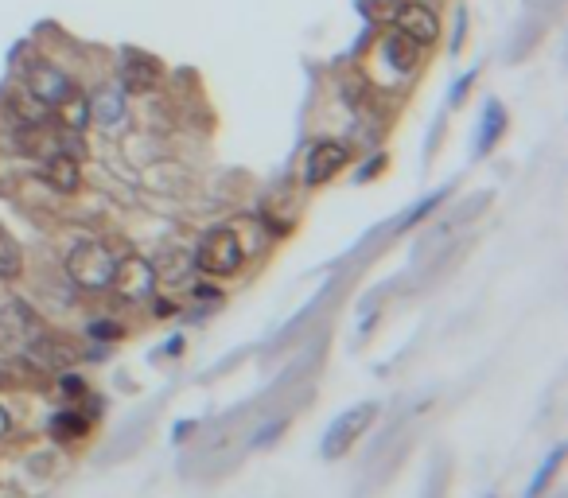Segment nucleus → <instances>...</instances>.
Wrapping results in <instances>:
<instances>
[{
  "label": "nucleus",
  "mask_w": 568,
  "mask_h": 498,
  "mask_svg": "<svg viewBox=\"0 0 568 498\" xmlns=\"http://www.w3.org/2000/svg\"><path fill=\"white\" fill-rule=\"evenodd\" d=\"M351 164V148L343 141H320L312 144L308 160H304V187H323Z\"/></svg>",
  "instance_id": "6"
},
{
  "label": "nucleus",
  "mask_w": 568,
  "mask_h": 498,
  "mask_svg": "<svg viewBox=\"0 0 568 498\" xmlns=\"http://www.w3.org/2000/svg\"><path fill=\"white\" fill-rule=\"evenodd\" d=\"M12 432H16V421H12V409L0 401V444L4 440H12Z\"/></svg>",
  "instance_id": "18"
},
{
  "label": "nucleus",
  "mask_w": 568,
  "mask_h": 498,
  "mask_svg": "<svg viewBox=\"0 0 568 498\" xmlns=\"http://www.w3.org/2000/svg\"><path fill=\"white\" fill-rule=\"evenodd\" d=\"M152 316H156V320H172V316H179V304L176 300H156V304H152Z\"/></svg>",
  "instance_id": "19"
},
{
  "label": "nucleus",
  "mask_w": 568,
  "mask_h": 498,
  "mask_svg": "<svg viewBox=\"0 0 568 498\" xmlns=\"http://www.w3.org/2000/svg\"><path fill=\"white\" fill-rule=\"evenodd\" d=\"M121 113H125V102H121V90H113V86L90 98V121H98V125H117Z\"/></svg>",
  "instance_id": "14"
},
{
  "label": "nucleus",
  "mask_w": 568,
  "mask_h": 498,
  "mask_svg": "<svg viewBox=\"0 0 568 498\" xmlns=\"http://www.w3.org/2000/svg\"><path fill=\"white\" fill-rule=\"evenodd\" d=\"M39 172L47 179V187L59 191V195H74L82 187V160H74L67 152H51Z\"/></svg>",
  "instance_id": "10"
},
{
  "label": "nucleus",
  "mask_w": 568,
  "mask_h": 498,
  "mask_svg": "<svg viewBox=\"0 0 568 498\" xmlns=\"http://www.w3.org/2000/svg\"><path fill=\"white\" fill-rule=\"evenodd\" d=\"M51 113L59 117V125H63L67 133H82V129L90 125V98H86V94H78V90H71V94L51 109Z\"/></svg>",
  "instance_id": "12"
},
{
  "label": "nucleus",
  "mask_w": 568,
  "mask_h": 498,
  "mask_svg": "<svg viewBox=\"0 0 568 498\" xmlns=\"http://www.w3.org/2000/svg\"><path fill=\"white\" fill-rule=\"evenodd\" d=\"M374 417H378V405H374V401H362L355 409L339 413V417L331 421V428H327V436H323V444H320L323 460H343L358 440L366 436V428L374 425Z\"/></svg>",
  "instance_id": "4"
},
{
  "label": "nucleus",
  "mask_w": 568,
  "mask_h": 498,
  "mask_svg": "<svg viewBox=\"0 0 568 498\" xmlns=\"http://www.w3.org/2000/svg\"><path fill=\"white\" fill-rule=\"evenodd\" d=\"M24 277V246L0 226V281H20Z\"/></svg>",
  "instance_id": "13"
},
{
  "label": "nucleus",
  "mask_w": 568,
  "mask_h": 498,
  "mask_svg": "<svg viewBox=\"0 0 568 498\" xmlns=\"http://www.w3.org/2000/svg\"><path fill=\"white\" fill-rule=\"evenodd\" d=\"M393 24H397V32L409 39L413 47H428V43H436V39H440V20L432 16V8L417 4V0L397 4Z\"/></svg>",
  "instance_id": "7"
},
{
  "label": "nucleus",
  "mask_w": 568,
  "mask_h": 498,
  "mask_svg": "<svg viewBox=\"0 0 568 498\" xmlns=\"http://www.w3.org/2000/svg\"><path fill=\"white\" fill-rule=\"evenodd\" d=\"M8 386H16V366L0 358V390H8Z\"/></svg>",
  "instance_id": "20"
},
{
  "label": "nucleus",
  "mask_w": 568,
  "mask_h": 498,
  "mask_svg": "<svg viewBox=\"0 0 568 498\" xmlns=\"http://www.w3.org/2000/svg\"><path fill=\"white\" fill-rule=\"evenodd\" d=\"M284 425H288V421H273V425H265V428H257V432H253V448H269V444H277V436H281L284 432Z\"/></svg>",
  "instance_id": "17"
},
{
  "label": "nucleus",
  "mask_w": 568,
  "mask_h": 498,
  "mask_svg": "<svg viewBox=\"0 0 568 498\" xmlns=\"http://www.w3.org/2000/svg\"><path fill=\"white\" fill-rule=\"evenodd\" d=\"M156 285H160V277H156V265H152L148 257H137V253L117 257L109 292H117L125 304H144V300H152Z\"/></svg>",
  "instance_id": "5"
},
{
  "label": "nucleus",
  "mask_w": 568,
  "mask_h": 498,
  "mask_svg": "<svg viewBox=\"0 0 568 498\" xmlns=\"http://www.w3.org/2000/svg\"><path fill=\"white\" fill-rule=\"evenodd\" d=\"M90 428H94V421H90L78 405L55 409V413L47 417V436H51L55 444H82V440L90 436Z\"/></svg>",
  "instance_id": "9"
},
{
  "label": "nucleus",
  "mask_w": 568,
  "mask_h": 498,
  "mask_svg": "<svg viewBox=\"0 0 568 498\" xmlns=\"http://www.w3.org/2000/svg\"><path fill=\"white\" fill-rule=\"evenodd\" d=\"M43 316L28 300H4L0 304V351L4 355H24L39 335H43Z\"/></svg>",
  "instance_id": "3"
},
{
  "label": "nucleus",
  "mask_w": 568,
  "mask_h": 498,
  "mask_svg": "<svg viewBox=\"0 0 568 498\" xmlns=\"http://www.w3.org/2000/svg\"><path fill=\"white\" fill-rule=\"evenodd\" d=\"M191 261H195V269L207 273V277H234V273L246 265V246H242V238H238L230 226H218V230H207V234L199 238Z\"/></svg>",
  "instance_id": "2"
},
{
  "label": "nucleus",
  "mask_w": 568,
  "mask_h": 498,
  "mask_svg": "<svg viewBox=\"0 0 568 498\" xmlns=\"http://www.w3.org/2000/svg\"><path fill=\"white\" fill-rule=\"evenodd\" d=\"M74 90V82L67 78V71H59L55 63H36L32 71H28V94L43 102L47 109H55L67 94Z\"/></svg>",
  "instance_id": "8"
},
{
  "label": "nucleus",
  "mask_w": 568,
  "mask_h": 498,
  "mask_svg": "<svg viewBox=\"0 0 568 498\" xmlns=\"http://www.w3.org/2000/svg\"><path fill=\"white\" fill-rule=\"evenodd\" d=\"M121 82L129 94H148L160 86V63L152 55H141V51H129L125 63H121Z\"/></svg>",
  "instance_id": "11"
},
{
  "label": "nucleus",
  "mask_w": 568,
  "mask_h": 498,
  "mask_svg": "<svg viewBox=\"0 0 568 498\" xmlns=\"http://www.w3.org/2000/svg\"><path fill=\"white\" fill-rule=\"evenodd\" d=\"M561 460H565V448H553L549 452V460H545V467L533 475V483H530V491H526V498H541V491L549 487V479H553V471L561 467Z\"/></svg>",
  "instance_id": "15"
},
{
  "label": "nucleus",
  "mask_w": 568,
  "mask_h": 498,
  "mask_svg": "<svg viewBox=\"0 0 568 498\" xmlns=\"http://www.w3.org/2000/svg\"><path fill=\"white\" fill-rule=\"evenodd\" d=\"M113 269H117V253L98 238H82L67 249V277L82 292H109Z\"/></svg>",
  "instance_id": "1"
},
{
  "label": "nucleus",
  "mask_w": 568,
  "mask_h": 498,
  "mask_svg": "<svg viewBox=\"0 0 568 498\" xmlns=\"http://www.w3.org/2000/svg\"><path fill=\"white\" fill-rule=\"evenodd\" d=\"M125 335V327L117 320H94L90 323V339H98V343H117Z\"/></svg>",
  "instance_id": "16"
}]
</instances>
